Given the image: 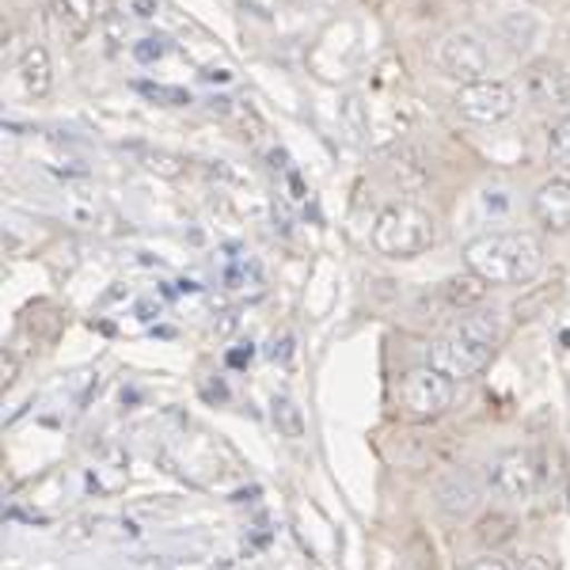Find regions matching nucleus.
Segmentation results:
<instances>
[{
    "instance_id": "obj_1",
    "label": "nucleus",
    "mask_w": 570,
    "mask_h": 570,
    "mask_svg": "<svg viewBox=\"0 0 570 570\" xmlns=\"http://www.w3.org/2000/svg\"><path fill=\"white\" fill-rule=\"evenodd\" d=\"M464 266L487 285H529L544 271V247L529 233H487L464 247Z\"/></svg>"
},
{
    "instance_id": "obj_2",
    "label": "nucleus",
    "mask_w": 570,
    "mask_h": 570,
    "mask_svg": "<svg viewBox=\"0 0 570 570\" xmlns=\"http://www.w3.org/2000/svg\"><path fill=\"white\" fill-rule=\"evenodd\" d=\"M370 240L384 259H415L438 244V220L415 202H392L376 214Z\"/></svg>"
},
{
    "instance_id": "obj_3",
    "label": "nucleus",
    "mask_w": 570,
    "mask_h": 570,
    "mask_svg": "<svg viewBox=\"0 0 570 570\" xmlns=\"http://www.w3.org/2000/svg\"><path fill=\"white\" fill-rule=\"evenodd\" d=\"M434 58H438V69L445 72V77L461 80V85L487 80V72H491V50H487L483 35L468 31V27H456V31L441 35Z\"/></svg>"
},
{
    "instance_id": "obj_4",
    "label": "nucleus",
    "mask_w": 570,
    "mask_h": 570,
    "mask_svg": "<svg viewBox=\"0 0 570 570\" xmlns=\"http://www.w3.org/2000/svg\"><path fill=\"white\" fill-rule=\"evenodd\" d=\"M456 381L438 373L434 365H419V370L403 373L400 381V407L411 419H438L453 407Z\"/></svg>"
},
{
    "instance_id": "obj_5",
    "label": "nucleus",
    "mask_w": 570,
    "mask_h": 570,
    "mask_svg": "<svg viewBox=\"0 0 570 570\" xmlns=\"http://www.w3.org/2000/svg\"><path fill=\"white\" fill-rule=\"evenodd\" d=\"M456 115L468 118L475 126H499L518 110V88L505 85V80H472V85H461L453 96Z\"/></svg>"
},
{
    "instance_id": "obj_6",
    "label": "nucleus",
    "mask_w": 570,
    "mask_h": 570,
    "mask_svg": "<svg viewBox=\"0 0 570 570\" xmlns=\"http://www.w3.org/2000/svg\"><path fill=\"white\" fill-rule=\"evenodd\" d=\"M494 351H487V346L472 343V338H464L461 331H449V335H441L430 343L426 351V365H434L438 373H445L449 381H472V376H480L487 370V362H491Z\"/></svg>"
},
{
    "instance_id": "obj_7",
    "label": "nucleus",
    "mask_w": 570,
    "mask_h": 570,
    "mask_svg": "<svg viewBox=\"0 0 570 570\" xmlns=\"http://www.w3.org/2000/svg\"><path fill=\"white\" fill-rule=\"evenodd\" d=\"M487 480H491V491L499 494V499L513 502V505H525L537 499L540 468L532 461L529 449H505V453L494 456Z\"/></svg>"
},
{
    "instance_id": "obj_8",
    "label": "nucleus",
    "mask_w": 570,
    "mask_h": 570,
    "mask_svg": "<svg viewBox=\"0 0 570 570\" xmlns=\"http://www.w3.org/2000/svg\"><path fill=\"white\" fill-rule=\"evenodd\" d=\"M521 91L537 110H567L570 107V69L556 58L532 61L521 77Z\"/></svg>"
},
{
    "instance_id": "obj_9",
    "label": "nucleus",
    "mask_w": 570,
    "mask_h": 570,
    "mask_svg": "<svg viewBox=\"0 0 570 570\" xmlns=\"http://www.w3.org/2000/svg\"><path fill=\"white\" fill-rule=\"evenodd\" d=\"M438 510L441 513H449V518H468V513L480 505V499H483V487H480V480H475L472 472H449L445 480L438 483Z\"/></svg>"
},
{
    "instance_id": "obj_10",
    "label": "nucleus",
    "mask_w": 570,
    "mask_h": 570,
    "mask_svg": "<svg viewBox=\"0 0 570 570\" xmlns=\"http://www.w3.org/2000/svg\"><path fill=\"white\" fill-rule=\"evenodd\" d=\"M532 217H537L548 233H570V183L548 179L544 187L532 195Z\"/></svg>"
},
{
    "instance_id": "obj_11",
    "label": "nucleus",
    "mask_w": 570,
    "mask_h": 570,
    "mask_svg": "<svg viewBox=\"0 0 570 570\" xmlns=\"http://www.w3.org/2000/svg\"><path fill=\"white\" fill-rule=\"evenodd\" d=\"M16 77H20V88H23V96H31V99H42V96H50V88H53V61H50V53H46V46H27V50L20 53V61H16Z\"/></svg>"
},
{
    "instance_id": "obj_12",
    "label": "nucleus",
    "mask_w": 570,
    "mask_h": 570,
    "mask_svg": "<svg viewBox=\"0 0 570 570\" xmlns=\"http://www.w3.org/2000/svg\"><path fill=\"white\" fill-rule=\"evenodd\" d=\"M487 297V282L475 278L472 271H468V278H449L445 285H441V301H445L453 312H472L480 308Z\"/></svg>"
},
{
    "instance_id": "obj_13",
    "label": "nucleus",
    "mask_w": 570,
    "mask_h": 570,
    "mask_svg": "<svg viewBox=\"0 0 570 570\" xmlns=\"http://www.w3.org/2000/svg\"><path fill=\"white\" fill-rule=\"evenodd\" d=\"M53 8H58L61 20L77 23V27H91L115 12V0H53Z\"/></svg>"
},
{
    "instance_id": "obj_14",
    "label": "nucleus",
    "mask_w": 570,
    "mask_h": 570,
    "mask_svg": "<svg viewBox=\"0 0 570 570\" xmlns=\"http://www.w3.org/2000/svg\"><path fill=\"white\" fill-rule=\"evenodd\" d=\"M548 160L556 168H570V115L548 126Z\"/></svg>"
},
{
    "instance_id": "obj_15",
    "label": "nucleus",
    "mask_w": 570,
    "mask_h": 570,
    "mask_svg": "<svg viewBox=\"0 0 570 570\" xmlns=\"http://www.w3.org/2000/svg\"><path fill=\"white\" fill-rule=\"evenodd\" d=\"M502 35H505V42H510V50H525L532 42V35H537V23H532L529 16L513 12L502 20Z\"/></svg>"
},
{
    "instance_id": "obj_16",
    "label": "nucleus",
    "mask_w": 570,
    "mask_h": 570,
    "mask_svg": "<svg viewBox=\"0 0 570 570\" xmlns=\"http://www.w3.org/2000/svg\"><path fill=\"white\" fill-rule=\"evenodd\" d=\"M274 419L285 430V438H305V419H301V407L293 400H274Z\"/></svg>"
},
{
    "instance_id": "obj_17",
    "label": "nucleus",
    "mask_w": 570,
    "mask_h": 570,
    "mask_svg": "<svg viewBox=\"0 0 570 570\" xmlns=\"http://www.w3.org/2000/svg\"><path fill=\"white\" fill-rule=\"evenodd\" d=\"M510 537H513L510 518H487L480 525V540H510Z\"/></svg>"
},
{
    "instance_id": "obj_18",
    "label": "nucleus",
    "mask_w": 570,
    "mask_h": 570,
    "mask_svg": "<svg viewBox=\"0 0 570 570\" xmlns=\"http://www.w3.org/2000/svg\"><path fill=\"white\" fill-rule=\"evenodd\" d=\"M145 160H149V164H145V168H153V171H160V176H179V164L183 160H176V156H164V153H149V156H145Z\"/></svg>"
},
{
    "instance_id": "obj_19",
    "label": "nucleus",
    "mask_w": 570,
    "mask_h": 570,
    "mask_svg": "<svg viewBox=\"0 0 570 570\" xmlns=\"http://www.w3.org/2000/svg\"><path fill=\"white\" fill-rule=\"evenodd\" d=\"M0 381H4V389H12V384L20 381V357L12 351L0 354Z\"/></svg>"
},
{
    "instance_id": "obj_20",
    "label": "nucleus",
    "mask_w": 570,
    "mask_h": 570,
    "mask_svg": "<svg viewBox=\"0 0 570 570\" xmlns=\"http://www.w3.org/2000/svg\"><path fill=\"white\" fill-rule=\"evenodd\" d=\"M518 570H556V563H551L548 556H540V551H529V556L521 559Z\"/></svg>"
},
{
    "instance_id": "obj_21",
    "label": "nucleus",
    "mask_w": 570,
    "mask_h": 570,
    "mask_svg": "<svg viewBox=\"0 0 570 570\" xmlns=\"http://www.w3.org/2000/svg\"><path fill=\"white\" fill-rule=\"evenodd\" d=\"M464 570H510L502 563V559H494V556H487V559H475V563H468Z\"/></svg>"
},
{
    "instance_id": "obj_22",
    "label": "nucleus",
    "mask_w": 570,
    "mask_h": 570,
    "mask_svg": "<svg viewBox=\"0 0 570 570\" xmlns=\"http://www.w3.org/2000/svg\"><path fill=\"white\" fill-rule=\"evenodd\" d=\"M164 53V46H137V58L141 61H153V58H160Z\"/></svg>"
},
{
    "instance_id": "obj_23",
    "label": "nucleus",
    "mask_w": 570,
    "mask_h": 570,
    "mask_svg": "<svg viewBox=\"0 0 570 570\" xmlns=\"http://www.w3.org/2000/svg\"><path fill=\"white\" fill-rule=\"evenodd\" d=\"M400 570H415V567H400Z\"/></svg>"
}]
</instances>
